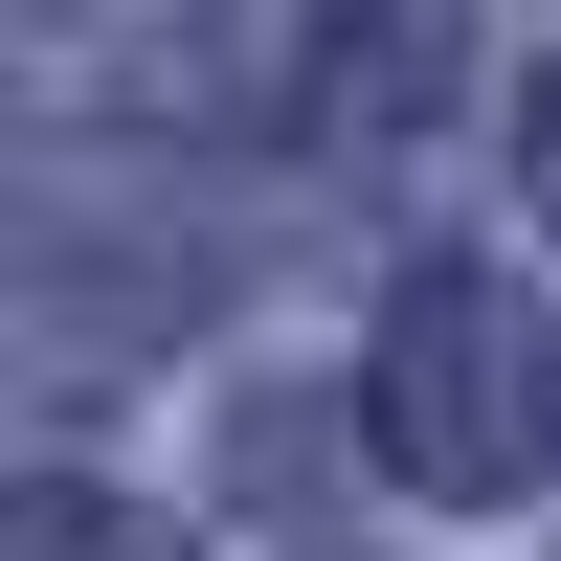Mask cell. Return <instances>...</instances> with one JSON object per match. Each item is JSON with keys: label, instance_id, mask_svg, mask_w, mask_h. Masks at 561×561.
I'll use <instances>...</instances> for the list:
<instances>
[{"label": "cell", "instance_id": "cell-2", "mask_svg": "<svg viewBox=\"0 0 561 561\" xmlns=\"http://www.w3.org/2000/svg\"><path fill=\"white\" fill-rule=\"evenodd\" d=\"M449 68H472L449 0H314V113H337V135H427Z\"/></svg>", "mask_w": 561, "mask_h": 561}, {"label": "cell", "instance_id": "cell-1", "mask_svg": "<svg viewBox=\"0 0 561 561\" xmlns=\"http://www.w3.org/2000/svg\"><path fill=\"white\" fill-rule=\"evenodd\" d=\"M359 427H382L404 494H517L539 427H561V337L517 270H427V293L382 314V359H359Z\"/></svg>", "mask_w": 561, "mask_h": 561}, {"label": "cell", "instance_id": "cell-3", "mask_svg": "<svg viewBox=\"0 0 561 561\" xmlns=\"http://www.w3.org/2000/svg\"><path fill=\"white\" fill-rule=\"evenodd\" d=\"M0 561H180V517H135V494H68V472H23V494H0Z\"/></svg>", "mask_w": 561, "mask_h": 561}]
</instances>
